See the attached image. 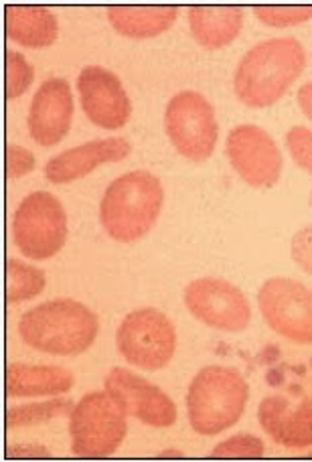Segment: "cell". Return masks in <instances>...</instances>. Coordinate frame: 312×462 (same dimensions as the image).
I'll return each mask as SVG.
<instances>
[{
    "instance_id": "cell-1",
    "label": "cell",
    "mask_w": 312,
    "mask_h": 462,
    "mask_svg": "<svg viewBox=\"0 0 312 462\" xmlns=\"http://www.w3.org/2000/svg\"><path fill=\"white\" fill-rule=\"evenodd\" d=\"M307 68V51L297 37H274L253 45L237 63L234 89L250 108H268L289 92Z\"/></svg>"
},
{
    "instance_id": "cell-2",
    "label": "cell",
    "mask_w": 312,
    "mask_h": 462,
    "mask_svg": "<svg viewBox=\"0 0 312 462\" xmlns=\"http://www.w3.org/2000/svg\"><path fill=\"white\" fill-rule=\"evenodd\" d=\"M100 319L84 302L73 299L47 300L24 312L19 320L21 339L49 355H79L94 345Z\"/></svg>"
},
{
    "instance_id": "cell-3",
    "label": "cell",
    "mask_w": 312,
    "mask_h": 462,
    "mask_svg": "<svg viewBox=\"0 0 312 462\" xmlns=\"http://www.w3.org/2000/svg\"><path fill=\"white\" fill-rule=\"evenodd\" d=\"M162 203L164 189L159 177L142 169L124 172L102 195V227L116 242L133 244L154 227Z\"/></svg>"
},
{
    "instance_id": "cell-4",
    "label": "cell",
    "mask_w": 312,
    "mask_h": 462,
    "mask_svg": "<svg viewBox=\"0 0 312 462\" xmlns=\"http://www.w3.org/2000/svg\"><path fill=\"white\" fill-rule=\"evenodd\" d=\"M248 400L250 385L240 371L227 365H207L188 385V422L201 436L221 434L240 422Z\"/></svg>"
},
{
    "instance_id": "cell-5",
    "label": "cell",
    "mask_w": 312,
    "mask_h": 462,
    "mask_svg": "<svg viewBox=\"0 0 312 462\" xmlns=\"http://www.w3.org/2000/svg\"><path fill=\"white\" fill-rule=\"evenodd\" d=\"M128 414L108 392H89L71 410L69 434L73 455L104 458L124 442Z\"/></svg>"
},
{
    "instance_id": "cell-6",
    "label": "cell",
    "mask_w": 312,
    "mask_h": 462,
    "mask_svg": "<svg viewBox=\"0 0 312 462\" xmlns=\"http://www.w3.org/2000/svg\"><path fill=\"white\" fill-rule=\"evenodd\" d=\"M68 231V213L53 193H29L14 211L13 239L31 260L41 262L60 254Z\"/></svg>"
},
{
    "instance_id": "cell-7",
    "label": "cell",
    "mask_w": 312,
    "mask_h": 462,
    "mask_svg": "<svg viewBox=\"0 0 312 462\" xmlns=\"http://www.w3.org/2000/svg\"><path fill=\"white\" fill-rule=\"evenodd\" d=\"M164 128L179 154L193 162L207 161L217 146L216 110L195 89H183L170 97L164 110Z\"/></svg>"
},
{
    "instance_id": "cell-8",
    "label": "cell",
    "mask_w": 312,
    "mask_h": 462,
    "mask_svg": "<svg viewBox=\"0 0 312 462\" xmlns=\"http://www.w3.org/2000/svg\"><path fill=\"white\" fill-rule=\"evenodd\" d=\"M116 345L130 365L159 371L169 365L177 349V331L172 320L159 309H136L128 312L116 331Z\"/></svg>"
},
{
    "instance_id": "cell-9",
    "label": "cell",
    "mask_w": 312,
    "mask_h": 462,
    "mask_svg": "<svg viewBox=\"0 0 312 462\" xmlns=\"http://www.w3.org/2000/svg\"><path fill=\"white\" fill-rule=\"evenodd\" d=\"M266 325L284 339L312 345V291L298 280L270 278L258 292Z\"/></svg>"
},
{
    "instance_id": "cell-10",
    "label": "cell",
    "mask_w": 312,
    "mask_h": 462,
    "mask_svg": "<svg viewBox=\"0 0 312 462\" xmlns=\"http://www.w3.org/2000/svg\"><path fill=\"white\" fill-rule=\"evenodd\" d=\"M185 307L203 325L224 333H242L250 327L252 309L235 284L221 278H199L188 282Z\"/></svg>"
},
{
    "instance_id": "cell-11",
    "label": "cell",
    "mask_w": 312,
    "mask_h": 462,
    "mask_svg": "<svg viewBox=\"0 0 312 462\" xmlns=\"http://www.w3.org/2000/svg\"><path fill=\"white\" fill-rule=\"evenodd\" d=\"M225 154L245 183L256 189L274 187L282 177L284 159L276 140L256 124H240L229 130Z\"/></svg>"
},
{
    "instance_id": "cell-12",
    "label": "cell",
    "mask_w": 312,
    "mask_h": 462,
    "mask_svg": "<svg viewBox=\"0 0 312 462\" xmlns=\"http://www.w3.org/2000/svg\"><path fill=\"white\" fill-rule=\"evenodd\" d=\"M106 392L116 400L128 416L152 428H170L177 422V406L159 385L146 382L134 371L114 367L104 382Z\"/></svg>"
},
{
    "instance_id": "cell-13",
    "label": "cell",
    "mask_w": 312,
    "mask_h": 462,
    "mask_svg": "<svg viewBox=\"0 0 312 462\" xmlns=\"http://www.w3.org/2000/svg\"><path fill=\"white\" fill-rule=\"evenodd\" d=\"M81 108L96 126L118 130L133 116V102L118 76L102 65H87L78 76Z\"/></svg>"
},
{
    "instance_id": "cell-14",
    "label": "cell",
    "mask_w": 312,
    "mask_h": 462,
    "mask_svg": "<svg viewBox=\"0 0 312 462\" xmlns=\"http://www.w3.org/2000/svg\"><path fill=\"white\" fill-rule=\"evenodd\" d=\"M73 94L69 81L49 78L32 96L29 108V134L39 146H55L71 128Z\"/></svg>"
},
{
    "instance_id": "cell-15",
    "label": "cell",
    "mask_w": 312,
    "mask_h": 462,
    "mask_svg": "<svg viewBox=\"0 0 312 462\" xmlns=\"http://www.w3.org/2000/svg\"><path fill=\"white\" fill-rule=\"evenodd\" d=\"M258 422L270 439L290 450L312 447V395L290 403L284 393L266 395L258 406Z\"/></svg>"
},
{
    "instance_id": "cell-16",
    "label": "cell",
    "mask_w": 312,
    "mask_h": 462,
    "mask_svg": "<svg viewBox=\"0 0 312 462\" xmlns=\"http://www.w3.org/2000/svg\"><path fill=\"white\" fill-rule=\"evenodd\" d=\"M133 146L122 136L89 140L86 144L68 148L49 159L45 164V177L55 185L73 183L106 162L124 161Z\"/></svg>"
},
{
    "instance_id": "cell-17",
    "label": "cell",
    "mask_w": 312,
    "mask_h": 462,
    "mask_svg": "<svg viewBox=\"0 0 312 462\" xmlns=\"http://www.w3.org/2000/svg\"><path fill=\"white\" fill-rule=\"evenodd\" d=\"M5 382L8 398H37V395H60L69 392L76 383V377L69 369L60 365L8 363Z\"/></svg>"
},
{
    "instance_id": "cell-18",
    "label": "cell",
    "mask_w": 312,
    "mask_h": 462,
    "mask_svg": "<svg viewBox=\"0 0 312 462\" xmlns=\"http://www.w3.org/2000/svg\"><path fill=\"white\" fill-rule=\"evenodd\" d=\"M5 24L8 39L31 49L53 45L60 32L57 16L47 6L6 5Z\"/></svg>"
},
{
    "instance_id": "cell-19",
    "label": "cell",
    "mask_w": 312,
    "mask_h": 462,
    "mask_svg": "<svg viewBox=\"0 0 312 462\" xmlns=\"http://www.w3.org/2000/svg\"><path fill=\"white\" fill-rule=\"evenodd\" d=\"M187 16L193 39L205 49L229 45L243 27L242 6H191Z\"/></svg>"
},
{
    "instance_id": "cell-20",
    "label": "cell",
    "mask_w": 312,
    "mask_h": 462,
    "mask_svg": "<svg viewBox=\"0 0 312 462\" xmlns=\"http://www.w3.org/2000/svg\"><path fill=\"white\" fill-rule=\"evenodd\" d=\"M108 21L120 35L130 39L156 37L177 21V6H108Z\"/></svg>"
},
{
    "instance_id": "cell-21",
    "label": "cell",
    "mask_w": 312,
    "mask_h": 462,
    "mask_svg": "<svg viewBox=\"0 0 312 462\" xmlns=\"http://www.w3.org/2000/svg\"><path fill=\"white\" fill-rule=\"evenodd\" d=\"M45 272L11 258L6 262V300L11 304L31 300L45 288Z\"/></svg>"
},
{
    "instance_id": "cell-22",
    "label": "cell",
    "mask_w": 312,
    "mask_h": 462,
    "mask_svg": "<svg viewBox=\"0 0 312 462\" xmlns=\"http://www.w3.org/2000/svg\"><path fill=\"white\" fill-rule=\"evenodd\" d=\"M73 406H76V403H71V400H63V398H57L51 402H41V403H27V406H11L6 410V416H5L6 430L45 424L53 418L69 416Z\"/></svg>"
},
{
    "instance_id": "cell-23",
    "label": "cell",
    "mask_w": 312,
    "mask_h": 462,
    "mask_svg": "<svg viewBox=\"0 0 312 462\" xmlns=\"http://www.w3.org/2000/svg\"><path fill=\"white\" fill-rule=\"evenodd\" d=\"M6 63V100H14V97L23 96L35 81V69L27 61L23 53H16L8 49L5 55Z\"/></svg>"
},
{
    "instance_id": "cell-24",
    "label": "cell",
    "mask_w": 312,
    "mask_h": 462,
    "mask_svg": "<svg viewBox=\"0 0 312 462\" xmlns=\"http://www.w3.org/2000/svg\"><path fill=\"white\" fill-rule=\"evenodd\" d=\"M266 447L262 439L253 434H235L232 439L219 442L211 450V457L221 458H260L264 457Z\"/></svg>"
},
{
    "instance_id": "cell-25",
    "label": "cell",
    "mask_w": 312,
    "mask_h": 462,
    "mask_svg": "<svg viewBox=\"0 0 312 462\" xmlns=\"http://www.w3.org/2000/svg\"><path fill=\"white\" fill-rule=\"evenodd\" d=\"M253 14L270 27H294L312 19V6H253Z\"/></svg>"
},
{
    "instance_id": "cell-26",
    "label": "cell",
    "mask_w": 312,
    "mask_h": 462,
    "mask_svg": "<svg viewBox=\"0 0 312 462\" xmlns=\"http://www.w3.org/2000/svg\"><path fill=\"white\" fill-rule=\"evenodd\" d=\"M286 148L292 161L312 175V130L307 126H292L286 132Z\"/></svg>"
},
{
    "instance_id": "cell-27",
    "label": "cell",
    "mask_w": 312,
    "mask_h": 462,
    "mask_svg": "<svg viewBox=\"0 0 312 462\" xmlns=\"http://www.w3.org/2000/svg\"><path fill=\"white\" fill-rule=\"evenodd\" d=\"M292 260L312 276V226L298 229L290 242Z\"/></svg>"
},
{
    "instance_id": "cell-28",
    "label": "cell",
    "mask_w": 312,
    "mask_h": 462,
    "mask_svg": "<svg viewBox=\"0 0 312 462\" xmlns=\"http://www.w3.org/2000/svg\"><path fill=\"white\" fill-rule=\"evenodd\" d=\"M35 169V154L23 146L11 144L6 148V177L16 179Z\"/></svg>"
},
{
    "instance_id": "cell-29",
    "label": "cell",
    "mask_w": 312,
    "mask_h": 462,
    "mask_svg": "<svg viewBox=\"0 0 312 462\" xmlns=\"http://www.w3.org/2000/svg\"><path fill=\"white\" fill-rule=\"evenodd\" d=\"M6 457L14 458H27V457H49V450L43 447H8L6 448Z\"/></svg>"
},
{
    "instance_id": "cell-30",
    "label": "cell",
    "mask_w": 312,
    "mask_h": 462,
    "mask_svg": "<svg viewBox=\"0 0 312 462\" xmlns=\"http://www.w3.org/2000/svg\"><path fill=\"white\" fill-rule=\"evenodd\" d=\"M297 100H298L300 110L305 112L308 120H312V81H308V84H305L298 89Z\"/></svg>"
},
{
    "instance_id": "cell-31",
    "label": "cell",
    "mask_w": 312,
    "mask_h": 462,
    "mask_svg": "<svg viewBox=\"0 0 312 462\" xmlns=\"http://www.w3.org/2000/svg\"><path fill=\"white\" fill-rule=\"evenodd\" d=\"M161 457H183V452H172V450H167V452H162Z\"/></svg>"
},
{
    "instance_id": "cell-32",
    "label": "cell",
    "mask_w": 312,
    "mask_h": 462,
    "mask_svg": "<svg viewBox=\"0 0 312 462\" xmlns=\"http://www.w3.org/2000/svg\"><path fill=\"white\" fill-rule=\"evenodd\" d=\"M310 205H312V191H310Z\"/></svg>"
}]
</instances>
